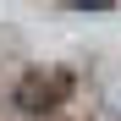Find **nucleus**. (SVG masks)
<instances>
[{
    "mask_svg": "<svg viewBox=\"0 0 121 121\" xmlns=\"http://www.w3.org/2000/svg\"><path fill=\"white\" fill-rule=\"evenodd\" d=\"M66 77L60 72H28L22 83H17V110H28V116H44V110H55L60 99H66Z\"/></svg>",
    "mask_w": 121,
    "mask_h": 121,
    "instance_id": "obj_1",
    "label": "nucleus"
},
{
    "mask_svg": "<svg viewBox=\"0 0 121 121\" xmlns=\"http://www.w3.org/2000/svg\"><path fill=\"white\" fill-rule=\"evenodd\" d=\"M66 6H77V11H105V6H116V0H66Z\"/></svg>",
    "mask_w": 121,
    "mask_h": 121,
    "instance_id": "obj_2",
    "label": "nucleus"
}]
</instances>
